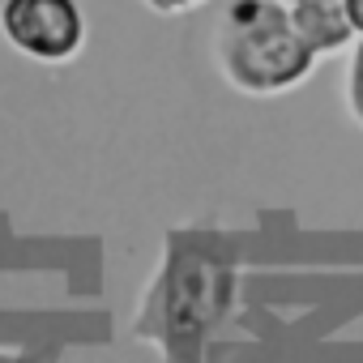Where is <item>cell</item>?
Wrapping results in <instances>:
<instances>
[{
	"instance_id": "obj_1",
	"label": "cell",
	"mask_w": 363,
	"mask_h": 363,
	"mask_svg": "<svg viewBox=\"0 0 363 363\" xmlns=\"http://www.w3.org/2000/svg\"><path fill=\"white\" fill-rule=\"evenodd\" d=\"M312 48L299 39L295 22L261 0H240L231 13L227 69L248 90H278L308 73Z\"/></svg>"
},
{
	"instance_id": "obj_2",
	"label": "cell",
	"mask_w": 363,
	"mask_h": 363,
	"mask_svg": "<svg viewBox=\"0 0 363 363\" xmlns=\"http://www.w3.org/2000/svg\"><path fill=\"white\" fill-rule=\"evenodd\" d=\"M0 26L18 52L35 60H69L86 39V22L73 0H5Z\"/></svg>"
},
{
	"instance_id": "obj_5",
	"label": "cell",
	"mask_w": 363,
	"mask_h": 363,
	"mask_svg": "<svg viewBox=\"0 0 363 363\" xmlns=\"http://www.w3.org/2000/svg\"><path fill=\"white\" fill-rule=\"evenodd\" d=\"M346 18H350V26L363 35V0H346Z\"/></svg>"
},
{
	"instance_id": "obj_3",
	"label": "cell",
	"mask_w": 363,
	"mask_h": 363,
	"mask_svg": "<svg viewBox=\"0 0 363 363\" xmlns=\"http://www.w3.org/2000/svg\"><path fill=\"white\" fill-rule=\"evenodd\" d=\"M299 39L312 48V52H333L350 39V18H346V0H303L291 13Z\"/></svg>"
},
{
	"instance_id": "obj_6",
	"label": "cell",
	"mask_w": 363,
	"mask_h": 363,
	"mask_svg": "<svg viewBox=\"0 0 363 363\" xmlns=\"http://www.w3.org/2000/svg\"><path fill=\"white\" fill-rule=\"evenodd\" d=\"M150 5H158V9H184V5H197V0H150Z\"/></svg>"
},
{
	"instance_id": "obj_7",
	"label": "cell",
	"mask_w": 363,
	"mask_h": 363,
	"mask_svg": "<svg viewBox=\"0 0 363 363\" xmlns=\"http://www.w3.org/2000/svg\"><path fill=\"white\" fill-rule=\"evenodd\" d=\"M286 5H303V0H286Z\"/></svg>"
},
{
	"instance_id": "obj_4",
	"label": "cell",
	"mask_w": 363,
	"mask_h": 363,
	"mask_svg": "<svg viewBox=\"0 0 363 363\" xmlns=\"http://www.w3.org/2000/svg\"><path fill=\"white\" fill-rule=\"evenodd\" d=\"M350 99H354V111L363 116V48L354 56V77H350Z\"/></svg>"
}]
</instances>
